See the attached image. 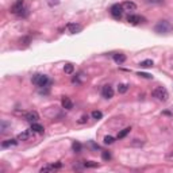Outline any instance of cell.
<instances>
[{"label": "cell", "instance_id": "cell-12", "mask_svg": "<svg viewBox=\"0 0 173 173\" xmlns=\"http://www.w3.org/2000/svg\"><path fill=\"white\" fill-rule=\"evenodd\" d=\"M122 6H123L124 11H135L137 10V4H135L134 1H124Z\"/></svg>", "mask_w": 173, "mask_h": 173}, {"label": "cell", "instance_id": "cell-13", "mask_svg": "<svg viewBox=\"0 0 173 173\" xmlns=\"http://www.w3.org/2000/svg\"><path fill=\"white\" fill-rule=\"evenodd\" d=\"M112 58H114V61L117 62V64H123L124 61H126V56L124 54H120V53H115L112 56Z\"/></svg>", "mask_w": 173, "mask_h": 173}, {"label": "cell", "instance_id": "cell-24", "mask_svg": "<svg viewBox=\"0 0 173 173\" xmlns=\"http://www.w3.org/2000/svg\"><path fill=\"white\" fill-rule=\"evenodd\" d=\"M73 150H74V153H80L81 152V143L80 142H73Z\"/></svg>", "mask_w": 173, "mask_h": 173}, {"label": "cell", "instance_id": "cell-4", "mask_svg": "<svg viewBox=\"0 0 173 173\" xmlns=\"http://www.w3.org/2000/svg\"><path fill=\"white\" fill-rule=\"evenodd\" d=\"M11 12L16 15H20L22 11H25V0H18L16 3H14V6L11 7Z\"/></svg>", "mask_w": 173, "mask_h": 173}, {"label": "cell", "instance_id": "cell-16", "mask_svg": "<svg viewBox=\"0 0 173 173\" xmlns=\"http://www.w3.org/2000/svg\"><path fill=\"white\" fill-rule=\"evenodd\" d=\"M31 133H30V131H23V133H20V134L18 135V141H27L28 138L31 137Z\"/></svg>", "mask_w": 173, "mask_h": 173}, {"label": "cell", "instance_id": "cell-9", "mask_svg": "<svg viewBox=\"0 0 173 173\" xmlns=\"http://www.w3.org/2000/svg\"><path fill=\"white\" fill-rule=\"evenodd\" d=\"M25 119L32 123V122H37V120L39 119V115H38V112H37V111H30V112H26Z\"/></svg>", "mask_w": 173, "mask_h": 173}, {"label": "cell", "instance_id": "cell-21", "mask_svg": "<svg viewBox=\"0 0 173 173\" xmlns=\"http://www.w3.org/2000/svg\"><path fill=\"white\" fill-rule=\"evenodd\" d=\"M91 117L93 118V119L99 120V119H102V118H103V114H102V111H92Z\"/></svg>", "mask_w": 173, "mask_h": 173}, {"label": "cell", "instance_id": "cell-10", "mask_svg": "<svg viewBox=\"0 0 173 173\" xmlns=\"http://www.w3.org/2000/svg\"><path fill=\"white\" fill-rule=\"evenodd\" d=\"M142 20H143V18L141 15H129L127 16V22L131 25H139Z\"/></svg>", "mask_w": 173, "mask_h": 173}, {"label": "cell", "instance_id": "cell-14", "mask_svg": "<svg viewBox=\"0 0 173 173\" xmlns=\"http://www.w3.org/2000/svg\"><path fill=\"white\" fill-rule=\"evenodd\" d=\"M30 130H31L32 133H43V131H45V129H43V126H41L39 123H35V122H32V123H31V127H30Z\"/></svg>", "mask_w": 173, "mask_h": 173}, {"label": "cell", "instance_id": "cell-28", "mask_svg": "<svg viewBox=\"0 0 173 173\" xmlns=\"http://www.w3.org/2000/svg\"><path fill=\"white\" fill-rule=\"evenodd\" d=\"M47 3H49L50 7H54V6H58V4H60V0H47Z\"/></svg>", "mask_w": 173, "mask_h": 173}, {"label": "cell", "instance_id": "cell-11", "mask_svg": "<svg viewBox=\"0 0 173 173\" xmlns=\"http://www.w3.org/2000/svg\"><path fill=\"white\" fill-rule=\"evenodd\" d=\"M61 106L64 107L65 109H72L73 108V103H72V100L68 97V96H64L62 99H61Z\"/></svg>", "mask_w": 173, "mask_h": 173}, {"label": "cell", "instance_id": "cell-5", "mask_svg": "<svg viewBox=\"0 0 173 173\" xmlns=\"http://www.w3.org/2000/svg\"><path fill=\"white\" fill-rule=\"evenodd\" d=\"M123 6L122 4H114L112 7H111V10H109V12H111V15H112L114 18H120L122 16V14H123Z\"/></svg>", "mask_w": 173, "mask_h": 173}, {"label": "cell", "instance_id": "cell-26", "mask_svg": "<svg viewBox=\"0 0 173 173\" xmlns=\"http://www.w3.org/2000/svg\"><path fill=\"white\" fill-rule=\"evenodd\" d=\"M138 76H139V77H143V78H149V80H150V78H153V76L150 73H145V72H139V73H138Z\"/></svg>", "mask_w": 173, "mask_h": 173}, {"label": "cell", "instance_id": "cell-25", "mask_svg": "<svg viewBox=\"0 0 173 173\" xmlns=\"http://www.w3.org/2000/svg\"><path fill=\"white\" fill-rule=\"evenodd\" d=\"M114 142H115L114 137H111V135H107V137H104V143H106V145H111V143H114Z\"/></svg>", "mask_w": 173, "mask_h": 173}, {"label": "cell", "instance_id": "cell-17", "mask_svg": "<svg viewBox=\"0 0 173 173\" xmlns=\"http://www.w3.org/2000/svg\"><path fill=\"white\" fill-rule=\"evenodd\" d=\"M143 145H145V142L141 141V139H133L130 142V146H133V148H141Z\"/></svg>", "mask_w": 173, "mask_h": 173}, {"label": "cell", "instance_id": "cell-29", "mask_svg": "<svg viewBox=\"0 0 173 173\" xmlns=\"http://www.w3.org/2000/svg\"><path fill=\"white\" fill-rule=\"evenodd\" d=\"M87 119H88V117H87V115H84V117H81V118H80V120H78V123H85V122H87Z\"/></svg>", "mask_w": 173, "mask_h": 173}, {"label": "cell", "instance_id": "cell-1", "mask_svg": "<svg viewBox=\"0 0 173 173\" xmlns=\"http://www.w3.org/2000/svg\"><path fill=\"white\" fill-rule=\"evenodd\" d=\"M152 95H153V97L161 100V102H166V100L169 99V92H168V89L165 87H155L152 91Z\"/></svg>", "mask_w": 173, "mask_h": 173}, {"label": "cell", "instance_id": "cell-19", "mask_svg": "<svg viewBox=\"0 0 173 173\" xmlns=\"http://www.w3.org/2000/svg\"><path fill=\"white\" fill-rule=\"evenodd\" d=\"M73 71H74V66L72 64H66L64 66V72L66 74H72V73H73Z\"/></svg>", "mask_w": 173, "mask_h": 173}, {"label": "cell", "instance_id": "cell-8", "mask_svg": "<svg viewBox=\"0 0 173 173\" xmlns=\"http://www.w3.org/2000/svg\"><path fill=\"white\" fill-rule=\"evenodd\" d=\"M60 168H61V164L58 162V164H56V165H46V166H42V168H41V170H39V172H41V173L54 172V170L60 169Z\"/></svg>", "mask_w": 173, "mask_h": 173}, {"label": "cell", "instance_id": "cell-2", "mask_svg": "<svg viewBox=\"0 0 173 173\" xmlns=\"http://www.w3.org/2000/svg\"><path fill=\"white\" fill-rule=\"evenodd\" d=\"M31 81H32V84L39 87V88H42V87H46V85L50 84V80L46 74H34L31 78Z\"/></svg>", "mask_w": 173, "mask_h": 173}, {"label": "cell", "instance_id": "cell-23", "mask_svg": "<svg viewBox=\"0 0 173 173\" xmlns=\"http://www.w3.org/2000/svg\"><path fill=\"white\" fill-rule=\"evenodd\" d=\"M84 166L85 168H96V166H99V164L95 161H84Z\"/></svg>", "mask_w": 173, "mask_h": 173}, {"label": "cell", "instance_id": "cell-22", "mask_svg": "<svg viewBox=\"0 0 173 173\" xmlns=\"http://www.w3.org/2000/svg\"><path fill=\"white\" fill-rule=\"evenodd\" d=\"M131 131V127H126V129H123V130L120 131L119 134H118V138H124L126 137V135L129 134V133H130Z\"/></svg>", "mask_w": 173, "mask_h": 173}, {"label": "cell", "instance_id": "cell-3", "mask_svg": "<svg viewBox=\"0 0 173 173\" xmlns=\"http://www.w3.org/2000/svg\"><path fill=\"white\" fill-rule=\"evenodd\" d=\"M170 28H172V26H170L169 22L161 20V22H158V23L155 25L154 30H155L157 32H169V31H170Z\"/></svg>", "mask_w": 173, "mask_h": 173}, {"label": "cell", "instance_id": "cell-20", "mask_svg": "<svg viewBox=\"0 0 173 173\" xmlns=\"http://www.w3.org/2000/svg\"><path fill=\"white\" fill-rule=\"evenodd\" d=\"M139 66H141V68H152V66H153V61H152V60H145V61H142L141 64H139Z\"/></svg>", "mask_w": 173, "mask_h": 173}, {"label": "cell", "instance_id": "cell-18", "mask_svg": "<svg viewBox=\"0 0 173 173\" xmlns=\"http://www.w3.org/2000/svg\"><path fill=\"white\" fill-rule=\"evenodd\" d=\"M127 91H129L127 84H119L118 85V92H119V93H126Z\"/></svg>", "mask_w": 173, "mask_h": 173}, {"label": "cell", "instance_id": "cell-27", "mask_svg": "<svg viewBox=\"0 0 173 173\" xmlns=\"http://www.w3.org/2000/svg\"><path fill=\"white\" fill-rule=\"evenodd\" d=\"M102 158L104 160V161L111 160V154H109V152H102Z\"/></svg>", "mask_w": 173, "mask_h": 173}, {"label": "cell", "instance_id": "cell-15", "mask_svg": "<svg viewBox=\"0 0 173 173\" xmlns=\"http://www.w3.org/2000/svg\"><path fill=\"white\" fill-rule=\"evenodd\" d=\"M18 143V139H6V141L1 142V146L3 148H11V146H15Z\"/></svg>", "mask_w": 173, "mask_h": 173}, {"label": "cell", "instance_id": "cell-6", "mask_svg": "<svg viewBox=\"0 0 173 173\" xmlns=\"http://www.w3.org/2000/svg\"><path fill=\"white\" fill-rule=\"evenodd\" d=\"M102 95H103V97H104V99H111V97L114 96L112 87H111V85H104V87H103V89H102Z\"/></svg>", "mask_w": 173, "mask_h": 173}, {"label": "cell", "instance_id": "cell-7", "mask_svg": "<svg viewBox=\"0 0 173 173\" xmlns=\"http://www.w3.org/2000/svg\"><path fill=\"white\" fill-rule=\"evenodd\" d=\"M66 28L69 30L71 34H76V32H80L83 30L81 25H78V23H68Z\"/></svg>", "mask_w": 173, "mask_h": 173}]
</instances>
